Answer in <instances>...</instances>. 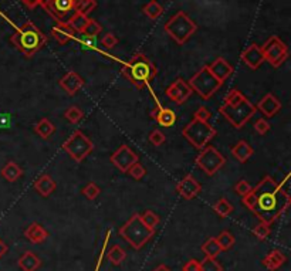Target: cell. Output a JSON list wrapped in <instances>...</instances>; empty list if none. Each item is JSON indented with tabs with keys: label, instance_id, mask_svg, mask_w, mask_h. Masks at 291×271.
Listing matches in <instances>:
<instances>
[{
	"label": "cell",
	"instance_id": "cell-1",
	"mask_svg": "<svg viewBox=\"0 0 291 271\" xmlns=\"http://www.w3.org/2000/svg\"><path fill=\"white\" fill-rule=\"evenodd\" d=\"M242 202L260 222L271 224L288 209L291 197L271 176L266 175L247 195L243 196Z\"/></svg>",
	"mask_w": 291,
	"mask_h": 271
},
{
	"label": "cell",
	"instance_id": "cell-2",
	"mask_svg": "<svg viewBox=\"0 0 291 271\" xmlns=\"http://www.w3.org/2000/svg\"><path fill=\"white\" fill-rule=\"evenodd\" d=\"M121 74L137 87L138 90H144L158 76V69L155 64L144 54V53H135L134 56L122 65Z\"/></svg>",
	"mask_w": 291,
	"mask_h": 271
},
{
	"label": "cell",
	"instance_id": "cell-3",
	"mask_svg": "<svg viewBox=\"0 0 291 271\" xmlns=\"http://www.w3.org/2000/svg\"><path fill=\"white\" fill-rule=\"evenodd\" d=\"M47 36L33 21H26L21 27L17 28V31L10 39L14 47L27 58L39 53L47 44Z\"/></svg>",
	"mask_w": 291,
	"mask_h": 271
},
{
	"label": "cell",
	"instance_id": "cell-4",
	"mask_svg": "<svg viewBox=\"0 0 291 271\" xmlns=\"http://www.w3.org/2000/svg\"><path fill=\"white\" fill-rule=\"evenodd\" d=\"M119 236L124 239L126 243L135 250H141L155 234V230L146 227L145 223L142 222L141 215L134 213V215L126 220L124 226L119 229Z\"/></svg>",
	"mask_w": 291,
	"mask_h": 271
},
{
	"label": "cell",
	"instance_id": "cell-5",
	"mask_svg": "<svg viewBox=\"0 0 291 271\" xmlns=\"http://www.w3.org/2000/svg\"><path fill=\"white\" fill-rule=\"evenodd\" d=\"M165 31L174 39L178 44H185L189 37L198 30V24L195 23L185 12H178L165 23Z\"/></svg>",
	"mask_w": 291,
	"mask_h": 271
},
{
	"label": "cell",
	"instance_id": "cell-6",
	"mask_svg": "<svg viewBox=\"0 0 291 271\" xmlns=\"http://www.w3.org/2000/svg\"><path fill=\"white\" fill-rule=\"evenodd\" d=\"M216 133H217V131L209 122H205V121L196 118L192 119L182 129V135L185 137V139L199 151H202L212 139L215 138Z\"/></svg>",
	"mask_w": 291,
	"mask_h": 271
},
{
	"label": "cell",
	"instance_id": "cell-7",
	"mask_svg": "<svg viewBox=\"0 0 291 271\" xmlns=\"http://www.w3.org/2000/svg\"><path fill=\"white\" fill-rule=\"evenodd\" d=\"M256 111L257 108L250 103L247 98H244L235 105L223 104L219 108V112L229 121L232 126H235L236 129H240L246 125L251 119V117L256 114Z\"/></svg>",
	"mask_w": 291,
	"mask_h": 271
},
{
	"label": "cell",
	"instance_id": "cell-8",
	"mask_svg": "<svg viewBox=\"0 0 291 271\" xmlns=\"http://www.w3.org/2000/svg\"><path fill=\"white\" fill-rule=\"evenodd\" d=\"M189 87L193 92H196L199 97L203 99H209L215 94L216 91L222 87V83L216 80L215 76L209 71L208 65H203L190 80H189Z\"/></svg>",
	"mask_w": 291,
	"mask_h": 271
},
{
	"label": "cell",
	"instance_id": "cell-9",
	"mask_svg": "<svg viewBox=\"0 0 291 271\" xmlns=\"http://www.w3.org/2000/svg\"><path fill=\"white\" fill-rule=\"evenodd\" d=\"M62 149L69 153L71 159H74L80 163L92 152L94 144L81 131H76V132L71 133V137L62 144Z\"/></svg>",
	"mask_w": 291,
	"mask_h": 271
},
{
	"label": "cell",
	"instance_id": "cell-10",
	"mask_svg": "<svg viewBox=\"0 0 291 271\" xmlns=\"http://www.w3.org/2000/svg\"><path fill=\"white\" fill-rule=\"evenodd\" d=\"M195 162H196V166L201 167V171H203L208 176H212L226 163V158L215 146L206 145L196 156Z\"/></svg>",
	"mask_w": 291,
	"mask_h": 271
},
{
	"label": "cell",
	"instance_id": "cell-11",
	"mask_svg": "<svg viewBox=\"0 0 291 271\" xmlns=\"http://www.w3.org/2000/svg\"><path fill=\"white\" fill-rule=\"evenodd\" d=\"M260 49L263 53L264 61H269L274 69H278L288 57V47L277 36H271L263 46H260Z\"/></svg>",
	"mask_w": 291,
	"mask_h": 271
},
{
	"label": "cell",
	"instance_id": "cell-12",
	"mask_svg": "<svg viewBox=\"0 0 291 271\" xmlns=\"http://www.w3.org/2000/svg\"><path fill=\"white\" fill-rule=\"evenodd\" d=\"M42 7L57 23H69L77 13L74 0H44Z\"/></svg>",
	"mask_w": 291,
	"mask_h": 271
},
{
	"label": "cell",
	"instance_id": "cell-13",
	"mask_svg": "<svg viewBox=\"0 0 291 271\" xmlns=\"http://www.w3.org/2000/svg\"><path fill=\"white\" fill-rule=\"evenodd\" d=\"M110 160H111L112 165L117 167V169H119L122 174H126L128 169H130L134 163L138 162V155L134 152L130 146L124 144V145L119 146L117 151L112 153Z\"/></svg>",
	"mask_w": 291,
	"mask_h": 271
},
{
	"label": "cell",
	"instance_id": "cell-14",
	"mask_svg": "<svg viewBox=\"0 0 291 271\" xmlns=\"http://www.w3.org/2000/svg\"><path fill=\"white\" fill-rule=\"evenodd\" d=\"M167 97L169 99H172L175 104L182 105L186 103L187 99L190 98V95L193 94L192 88L189 87V84L183 80V78H176L174 83L171 84L167 88Z\"/></svg>",
	"mask_w": 291,
	"mask_h": 271
},
{
	"label": "cell",
	"instance_id": "cell-15",
	"mask_svg": "<svg viewBox=\"0 0 291 271\" xmlns=\"http://www.w3.org/2000/svg\"><path fill=\"white\" fill-rule=\"evenodd\" d=\"M176 190L183 199L192 200L202 192V185L195 179L192 175H186L180 182L176 185Z\"/></svg>",
	"mask_w": 291,
	"mask_h": 271
},
{
	"label": "cell",
	"instance_id": "cell-16",
	"mask_svg": "<svg viewBox=\"0 0 291 271\" xmlns=\"http://www.w3.org/2000/svg\"><path fill=\"white\" fill-rule=\"evenodd\" d=\"M240 57H242L243 63L246 64L250 70H257L264 63L262 49H260V46H257L254 43L250 44L246 50H243Z\"/></svg>",
	"mask_w": 291,
	"mask_h": 271
},
{
	"label": "cell",
	"instance_id": "cell-17",
	"mask_svg": "<svg viewBox=\"0 0 291 271\" xmlns=\"http://www.w3.org/2000/svg\"><path fill=\"white\" fill-rule=\"evenodd\" d=\"M60 87L66 91L69 95H76L78 91L84 87V80L80 74H77L76 71H69L66 76L62 77L58 81Z\"/></svg>",
	"mask_w": 291,
	"mask_h": 271
},
{
	"label": "cell",
	"instance_id": "cell-18",
	"mask_svg": "<svg viewBox=\"0 0 291 271\" xmlns=\"http://www.w3.org/2000/svg\"><path fill=\"white\" fill-rule=\"evenodd\" d=\"M160 126H165V128H171L176 124V114L174 110L171 108H165L158 103L156 107L153 108L152 115H151Z\"/></svg>",
	"mask_w": 291,
	"mask_h": 271
},
{
	"label": "cell",
	"instance_id": "cell-19",
	"mask_svg": "<svg viewBox=\"0 0 291 271\" xmlns=\"http://www.w3.org/2000/svg\"><path fill=\"white\" fill-rule=\"evenodd\" d=\"M256 108L263 112L264 117L271 118V117H274V115L281 110V103L276 98L274 94L269 92V94H266V95L258 101V104H257Z\"/></svg>",
	"mask_w": 291,
	"mask_h": 271
},
{
	"label": "cell",
	"instance_id": "cell-20",
	"mask_svg": "<svg viewBox=\"0 0 291 271\" xmlns=\"http://www.w3.org/2000/svg\"><path fill=\"white\" fill-rule=\"evenodd\" d=\"M209 71L215 76L216 80H219L220 83H224V80H228L232 73H233V67L230 65L223 57H217L213 63L208 65Z\"/></svg>",
	"mask_w": 291,
	"mask_h": 271
},
{
	"label": "cell",
	"instance_id": "cell-21",
	"mask_svg": "<svg viewBox=\"0 0 291 271\" xmlns=\"http://www.w3.org/2000/svg\"><path fill=\"white\" fill-rule=\"evenodd\" d=\"M24 237L27 239L30 243L40 244L49 239V231L43 227L39 223H31L27 229L24 230Z\"/></svg>",
	"mask_w": 291,
	"mask_h": 271
},
{
	"label": "cell",
	"instance_id": "cell-22",
	"mask_svg": "<svg viewBox=\"0 0 291 271\" xmlns=\"http://www.w3.org/2000/svg\"><path fill=\"white\" fill-rule=\"evenodd\" d=\"M36 192L43 197H49L54 190L57 189V183L53 181V178H50L49 175H42L40 178H37L35 182Z\"/></svg>",
	"mask_w": 291,
	"mask_h": 271
},
{
	"label": "cell",
	"instance_id": "cell-23",
	"mask_svg": "<svg viewBox=\"0 0 291 271\" xmlns=\"http://www.w3.org/2000/svg\"><path fill=\"white\" fill-rule=\"evenodd\" d=\"M51 35L60 44H66L70 40L76 39V31L70 27L67 23H57L56 26L51 28Z\"/></svg>",
	"mask_w": 291,
	"mask_h": 271
},
{
	"label": "cell",
	"instance_id": "cell-24",
	"mask_svg": "<svg viewBox=\"0 0 291 271\" xmlns=\"http://www.w3.org/2000/svg\"><path fill=\"white\" fill-rule=\"evenodd\" d=\"M17 264L23 271H36L40 268L42 260L36 256L33 251H26L17 261Z\"/></svg>",
	"mask_w": 291,
	"mask_h": 271
},
{
	"label": "cell",
	"instance_id": "cell-25",
	"mask_svg": "<svg viewBox=\"0 0 291 271\" xmlns=\"http://www.w3.org/2000/svg\"><path fill=\"white\" fill-rule=\"evenodd\" d=\"M253 153H254L253 148H251L246 141H239V142L232 148V155H233L240 163H246V162L251 158Z\"/></svg>",
	"mask_w": 291,
	"mask_h": 271
},
{
	"label": "cell",
	"instance_id": "cell-26",
	"mask_svg": "<svg viewBox=\"0 0 291 271\" xmlns=\"http://www.w3.org/2000/svg\"><path fill=\"white\" fill-rule=\"evenodd\" d=\"M285 263V256L280 250H273L263 258L264 267L269 271H276Z\"/></svg>",
	"mask_w": 291,
	"mask_h": 271
},
{
	"label": "cell",
	"instance_id": "cell-27",
	"mask_svg": "<svg viewBox=\"0 0 291 271\" xmlns=\"http://www.w3.org/2000/svg\"><path fill=\"white\" fill-rule=\"evenodd\" d=\"M21 175H23V171L16 162H7L5 167L2 169V176L7 182H16L19 178H21Z\"/></svg>",
	"mask_w": 291,
	"mask_h": 271
},
{
	"label": "cell",
	"instance_id": "cell-28",
	"mask_svg": "<svg viewBox=\"0 0 291 271\" xmlns=\"http://www.w3.org/2000/svg\"><path fill=\"white\" fill-rule=\"evenodd\" d=\"M54 131H56V126H54V124L47 118L40 119V121L35 125V132L37 133L39 137H42V138L44 139L50 138V137L54 133Z\"/></svg>",
	"mask_w": 291,
	"mask_h": 271
},
{
	"label": "cell",
	"instance_id": "cell-29",
	"mask_svg": "<svg viewBox=\"0 0 291 271\" xmlns=\"http://www.w3.org/2000/svg\"><path fill=\"white\" fill-rule=\"evenodd\" d=\"M88 21H90V17L88 16H85V14H81V13H76L71 19H70V21L67 23L70 27L73 28L76 33H80V35H83L84 28L87 27V24H88Z\"/></svg>",
	"mask_w": 291,
	"mask_h": 271
},
{
	"label": "cell",
	"instance_id": "cell-30",
	"mask_svg": "<svg viewBox=\"0 0 291 271\" xmlns=\"http://www.w3.org/2000/svg\"><path fill=\"white\" fill-rule=\"evenodd\" d=\"M142 12L151 19V20H156L164 14V7L160 6L156 0H149L145 6L142 7Z\"/></svg>",
	"mask_w": 291,
	"mask_h": 271
},
{
	"label": "cell",
	"instance_id": "cell-31",
	"mask_svg": "<svg viewBox=\"0 0 291 271\" xmlns=\"http://www.w3.org/2000/svg\"><path fill=\"white\" fill-rule=\"evenodd\" d=\"M107 258H108V261L114 265H119L121 263H124V260L126 258V253L125 250L121 247V246H112L111 249L108 250L107 253Z\"/></svg>",
	"mask_w": 291,
	"mask_h": 271
},
{
	"label": "cell",
	"instance_id": "cell-32",
	"mask_svg": "<svg viewBox=\"0 0 291 271\" xmlns=\"http://www.w3.org/2000/svg\"><path fill=\"white\" fill-rule=\"evenodd\" d=\"M202 251L206 254V257L216 258L222 253V249H220V246L216 242V237H210V239H208L205 243L202 244Z\"/></svg>",
	"mask_w": 291,
	"mask_h": 271
},
{
	"label": "cell",
	"instance_id": "cell-33",
	"mask_svg": "<svg viewBox=\"0 0 291 271\" xmlns=\"http://www.w3.org/2000/svg\"><path fill=\"white\" fill-rule=\"evenodd\" d=\"M213 210L219 217H228V216L233 212V205L228 200V199H219L217 202L213 205Z\"/></svg>",
	"mask_w": 291,
	"mask_h": 271
},
{
	"label": "cell",
	"instance_id": "cell-34",
	"mask_svg": "<svg viewBox=\"0 0 291 271\" xmlns=\"http://www.w3.org/2000/svg\"><path fill=\"white\" fill-rule=\"evenodd\" d=\"M74 7H76L77 13L88 16L97 7V2L95 0H74Z\"/></svg>",
	"mask_w": 291,
	"mask_h": 271
},
{
	"label": "cell",
	"instance_id": "cell-35",
	"mask_svg": "<svg viewBox=\"0 0 291 271\" xmlns=\"http://www.w3.org/2000/svg\"><path fill=\"white\" fill-rule=\"evenodd\" d=\"M64 117L66 119L71 122V124H77V122H80L81 119L84 118V112L81 108H78L77 105H71L69 107L66 112H64Z\"/></svg>",
	"mask_w": 291,
	"mask_h": 271
},
{
	"label": "cell",
	"instance_id": "cell-36",
	"mask_svg": "<svg viewBox=\"0 0 291 271\" xmlns=\"http://www.w3.org/2000/svg\"><path fill=\"white\" fill-rule=\"evenodd\" d=\"M216 242H217V244L220 246L222 251H226L235 246V237L232 236V233H229V231L224 230V231H222L219 236L216 237Z\"/></svg>",
	"mask_w": 291,
	"mask_h": 271
},
{
	"label": "cell",
	"instance_id": "cell-37",
	"mask_svg": "<svg viewBox=\"0 0 291 271\" xmlns=\"http://www.w3.org/2000/svg\"><path fill=\"white\" fill-rule=\"evenodd\" d=\"M141 219H142V222L145 223L146 227H149L151 230H155V227L160 222L159 216L156 215L155 212H152V210H146L144 215H141Z\"/></svg>",
	"mask_w": 291,
	"mask_h": 271
},
{
	"label": "cell",
	"instance_id": "cell-38",
	"mask_svg": "<svg viewBox=\"0 0 291 271\" xmlns=\"http://www.w3.org/2000/svg\"><path fill=\"white\" fill-rule=\"evenodd\" d=\"M271 230H270V224H267V223L260 222L257 226H254V229H253V234L258 239V240H266L267 237L270 236Z\"/></svg>",
	"mask_w": 291,
	"mask_h": 271
},
{
	"label": "cell",
	"instance_id": "cell-39",
	"mask_svg": "<svg viewBox=\"0 0 291 271\" xmlns=\"http://www.w3.org/2000/svg\"><path fill=\"white\" fill-rule=\"evenodd\" d=\"M201 271H223V268L216 258L205 257L201 261Z\"/></svg>",
	"mask_w": 291,
	"mask_h": 271
},
{
	"label": "cell",
	"instance_id": "cell-40",
	"mask_svg": "<svg viewBox=\"0 0 291 271\" xmlns=\"http://www.w3.org/2000/svg\"><path fill=\"white\" fill-rule=\"evenodd\" d=\"M101 193V189L98 188L97 185L94 182H90L87 186H84L83 189V195L88 199V200H95L98 196Z\"/></svg>",
	"mask_w": 291,
	"mask_h": 271
},
{
	"label": "cell",
	"instance_id": "cell-41",
	"mask_svg": "<svg viewBox=\"0 0 291 271\" xmlns=\"http://www.w3.org/2000/svg\"><path fill=\"white\" fill-rule=\"evenodd\" d=\"M101 31H103V26H101L98 21L90 19L88 24H87V27L84 28L83 35L84 36H94V37H97V36L100 35Z\"/></svg>",
	"mask_w": 291,
	"mask_h": 271
},
{
	"label": "cell",
	"instance_id": "cell-42",
	"mask_svg": "<svg viewBox=\"0 0 291 271\" xmlns=\"http://www.w3.org/2000/svg\"><path fill=\"white\" fill-rule=\"evenodd\" d=\"M244 95H243L242 92L239 90H236V88H233V90L229 91V94L224 97V104L228 105H235L237 104V103H240L242 99H244Z\"/></svg>",
	"mask_w": 291,
	"mask_h": 271
},
{
	"label": "cell",
	"instance_id": "cell-43",
	"mask_svg": "<svg viewBox=\"0 0 291 271\" xmlns=\"http://www.w3.org/2000/svg\"><path fill=\"white\" fill-rule=\"evenodd\" d=\"M126 174H130L131 175V178L139 181V179H142V178L146 175V169L142 166L139 162H137V163H134V165L128 169V172H126Z\"/></svg>",
	"mask_w": 291,
	"mask_h": 271
},
{
	"label": "cell",
	"instance_id": "cell-44",
	"mask_svg": "<svg viewBox=\"0 0 291 271\" xmlns=\"http://www.w3.org/2000/svg\"><path fill=\"white\" fill-rule=\"evenodd\" d=\"M80 44L84 50H97V37L83 35V37L80 39Z\"/></svg>",
	"mask_w": 291,
	"mask_h": 271
},
{
	"label": "cell",
	"instance_id": "cell-45",
	"mask_svg": "<svg viewBox=\"0 0 291 271\" xmlns=\"http://www.w3.org/2000/svg\"><path fill=\"white\" fill-rule=\"evenodd\" d=\"M165 139H167L165 133L159 131V129H155V131L149 133V142H151L153 146L164 145V144H165Z\"/></svg>",
	"mask_w": 291,
	"mask_h": 271
},
{
	"label": "cell",
	"instance_id": "cell-46",
	"mask_svg": "<svg viewBox=\"0 0 291 271\" xmlns=\"http://www.w3.org/2000/svg\"><path fill=\"white\" fill-rule=\"evenodd\" d=\"M270 122L269 121H266L264 118L257 119L256 124H254V131H256L258 135H266V133L270 131Z\"/></svg>",
	"mask_w": 291,
	"mask_h": 271
},
{
	"label": "cell",
	"instance_id": "cell-47",
	"mask_svg": "<svg viewBox=\"0 0 291 271\" xmlns=\"http://www.w3.org/2000/svg\"><path fill=\"white\" fill-rule=\"evenodd\" d=\"M101 44L104 46L105 49H108V50L114 49V47L118 44L117 36L114 35V33H107V35L101 39Z\"/></svg>",
	"mask_w": 291,
	"mask_h": 271
},
{
	"label": "cell",
	"instance_id": "cell-48",
	"mask_svg": "<svg viewBox=\"0 0 291 271\" xmlns=\"http://www.w3.org/2000/svg\"><path fill=\"white\" fill-rule=\"evenodd\" d=\"M250 189H251V186H250L249 182L244 181V179H242V181L237 182V185L235 186V192L237 193V195H240L243 197V196L249 193Z\"/></svg>",
	"mask_w": 291,
	"mask_h": 271
},
{
	"label": "cell",
	"instance_id": "cell-49",
	"mask_svg": "<svg viewBox=\"0 0 291 271\" xmlns=\"http://www.w3.org/2000/svg\"><path fill=\"white\" fill-rule=\"evenodd\" d=\"M212 117V114L209 111L206 107H199L196 111H195V117L193 118L196 119H201V121H205V122H208L209 118Z\"/></svg>",
	"mask_w": 291,
	"mask_h": 271
},
{
	"label": "cell",
	"instance_id": "cell-50",
	"mask_svg": "<svg viewBox=\"0 0 291 271\" xmlns=\"http://www.w3.org/2000/svg\"><path fill=\"white\" fill-rule=\"evenodd\" d=\"M183 271H201V261L198 260H189L186 264L183 265Z\"/></svg>",
	"mask_w": 291,
	"mask_h": 271
},
{
	"label": "cell",
	"instance_id": "cell-51",
	"mask_svg": "<svg viewBox=\"0 0 291 271\" xmlns=\"http://www.w3.org/2000/svg\"><path fill=\"white\" fill-rule=\"evenodd\" d=\"M21 2H23L28 9H35V7L37 6H42L44 0H21Z\"/></svg>",
	"mask_w": 291,
	"mask_h": 271
},
{
	"label": "cell",
	"instance_id": "cell-52",
	"mask_svg": "<svg viewBox=\"0 0 291 271\" xmlns=\"http://www.w3.org/2000/svg\"><path fill=\"white\" fill-rule=\"evenodd\" d=\"M6 251H7V246L3 243V242H0V258L6 254Z\"/></svg>",
	"mask_w": 291,
	"mask_h": 271
},
{
	"label": "cell",
	"instance_id": "cell-53",
	"mask_svg": "<svg viewBox=\"0 0 291 271\" xmlns=\"http://www.w3.org/2000/svg\"><path fill=\"white\" fill-rule=\"evenodd\" d=\"M153 271H172V270H171L169 267H167L165 264H160V265H158V267H156Z\"/></svg>",
	"mask_w": 291,
	"mask_h": 271
}]
</instances>
